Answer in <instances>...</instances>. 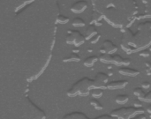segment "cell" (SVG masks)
Segmentation results:
<instances>
[{
    "mask_svg": "<svg viewBox=\"0 0 151 119\" xmlns=\"http://www.w3.org/2000/svg\"><path fill=\"white\" fill-rule=\"evenodd\" d=\"M103 47L106 50V52L108 53H113L117 50V47L115 45H113V43L110 41H105L103 43Z\"/></svg>",
    "mask_w": 151,
    "mask_h": 119,
    "instance_id": "cell-5",
    "label": "cell"
},
{
    "mask_svg": "<svg viewBox=\"0 0 151 119\" xmlns=\"http://www.w3.org/2000/svg\"><path fill=\"white\" fill-rule=\"evenodd\" d=\"M90 104H91V105H92L95 109H98V110H101V109H103V105L100 103V101H98L95 98L90 100Z\"/></svg>",
    "mask_w": 151,
    "mask_h": 119,
    "instance_id": "cell-10",
    "label": "cell"
},
{
    "mask_svg": "<svg viewBox=\"0 0 151 119\" xmlns=\"http://www.w3.org/2000/svg\"><path fill=\"white\" fill-rule=\"evenodd\" d=\"M112 56H113V62H114V63H116L117 65H120V64H122V62H123V58H122L120 56H118V55H113Z\"/></svg>",
    "mask_w": 151,
    "mask_h": 119,
    "instance_id": "cell-14",
    "label": "cell"
},
{
    "mask_svg": "<svg viewBox=\"0 0 151 119\" xmlns=\"http://www.w3.org/2000/svg\"><path fill=\"white\" fill-rule=\"evenodd\" d=\"M79 60H80V56L77 54H74V53L73 54H71L69 56L64 58V62H72V61L78 62Z\"/></svg>",
    "mask_w": 151,
    "mask_h": 119,
    "instance_id": "cell-9",
    "label": "cell"
},
{
    "mask_svg": "<svg viewBox=\"0 0 151 119\" xmlns=\"http://www.w3.org/2000/svg\"><path fill=\"white\" fill-rule=\"evenodd\" d=\"M135 118H141V119H142V118H146V116H145V114H140V115H137L135 116Z\"/></svg>",
    "mask_w": 151,
    "mask_h": 119,
    "instance_id": "cell-21",
    "label": "cell"
},
{
    "mask_svg": "<svg viewBox=\"0 0 151 119\" xmlns=\"http://www.w3.org/2000/svg\"><path fill=\"white\" fill-rule=\"evenodd\" d=\"M65 118H88L87 116L85 114H82V113H72L70 115H67L65 116Z\"/></svg>",
    "mask_w": 151,
    "mask_h": 119,
    "instance_id": "cell-12",
    "label": "cell"
},
{
    "mask_svg": "<svg viewBox=\"0 0 151 119\" xmlns=\"http://www.w3.org/2000/svg\"><path fill=\"white\" fill-rule=\"evenodd\" d=\"M97 118H99V119H105V118H111V116H109V115H103V116H97Z\"/></svg>",
    "mask_w": 151,
    "mask_h": 119,
    "instance_id": "cell-19",
    "label": "cell"
},
{
    "mask_svg": "<svg viewBox=\"0 0 151 119\" xmlns=\"http://www.w3.org/2000/svg\"><path fill=\"white\" fill-rule=\"evenodd\" d=\"M149 50H150V51H151V47H150V48H149Z\"/></svg>",
    "mask_w": 151,
    "mask_h": 119,
    "instance_id": "cell-23",
    "label": "cell"
},
{
    "mask_svg": "<svg viewBox=\"0 0 151 119\" xmlns=\"http://www.w3.org/2000/svg\"><path fill=\"white\" fill-rule=\"evenodd\" d=\"M149 117H150V118H151V114H150V116H149Z\"/></svg>",
    "mask_w": 151,
    "mask_h": 119,
    "instance_id": "cell-24",
    "label": "cell"
},
{
    "mask_svg": "<svg viewBox=\"0 0 151 119\" xmlns=\"http://www.w3.org/2000/svg\"><path fill=\"white\" fill-rule=\"evenodd\" d=\"M141 86L142 88L148 89V88H149V86H150V83H149L148 81H142L141 84Z\"/></svg>",
    "mask_w": 151,
    "mask_h": 119,
    "instance_id": "cell-16",
    "label": "cell"
},
{
    "mask_svg": "<svg viewBox=\"0 0 151 119\" xmlns=\"http://www.w3.org/2000/svg\"><path fill=\"white\" fill-rule=\"evenodd\" d=\"M147 111H148L149 114H151V104H149V105L147 107Z\"/></svg>",
    "mask_w": 151,
    "mask_h": 119,
    "instance_id": "cell-22",
    "label": "cell"
},
{
    "mask_svg": "<svg viewBox=\"0 0 151 119\" xmlns=\"http://www.w3.org/2000/svg\"><path fill=\"white\" fill-rule=\"evenodd\" d=\"M136 110H138V109H135L133 107H129V108H121L118 109H114L112 112V116H129L133 113H134Z\"/></svg>",
    "mask_w": 151,
    "mask_h": 119,
    "instance_id": "cell-1",
    "label": "cell"
},
{
    "mask_svg": "<svg viewBox=\"0 0 151 119\" xmlns=\"http://www.w3.org/2000/svg\"><path fill=\"white\" fill-rule=\"evenodd\" d=\"M128 99L129 98L127 95H118L115 98V101L118 104H125L126 102H127Z\"/></svg>",
    "mask_w": 151,
    "mask_h": 119,
    "instance_id": "cell-7",
    "label": "cell"
},
{
    "mask_svg": "<svg viewBox=\"0 0 151 119\" xmlns=\"http://www.w3.org/2000/svg\"><path fill=\"white\" fill-rule=\"evenodd\" d=\"M73 25L74 26V27H83V26H85V21L82 20L81 18H79V17H77V18H74L73 19Z\"/></svg>",
    "mask_w": 151,
    "mask_h": 119,
    "instance_id": "cell-13",
    "label": "cell"
},
{
    "mask_svg": "<svg viewBox=\"0 0 151 119\" xmlns=\"http://www.w3.org/2000/svg\"><path fill=\"white\" fill-rule=\"evenodd\" d=\"M130 63H131V59H129V58H124L123 59V62H122V64L124 65H130Z\"/></svg>",
    "mask_w": 151,
    "mask_h": 119,
    "instance_id": "cell-18",
    "label": "cell"
},
{
    "mask_svg": "<svg viewBox=\"0 0 151 119\" xmlns=\"http://www.w3.org/2000/svg\"><path fill=\"white\" fill-rule=\"evenodd\" d=\"M134 105L137 106V107H141L142 104H141V102L140 101H134Z\"/></svg>",
    "mask_w": 151,
    "mask_h": 119,
    "instance_id": "cell-20",
    "label": "cell"
},
{
    "mask_svg": "<svg viewBox=\"0 0 151 119\" xmlns=\"http://www.w3.org/2000/svg\"><path fill=\"white\" fill-rule=\"evenodd\" d=\"M97 60H98V57L97 56H88L85 59L84 65L86 66H92Z\"/></svg>",
    "mask_w": 151,
    "mask_h": 119,
    "instance_id": "cell-6",
    "label": "cell"
},
{
    "mask_svg": "<svg viewBox=\"0 0 151 119\" xmlns=\"http://www.w3.org/2000/svg\"><path fill=\"white\" fill-rule=\"evenodd\" d=\"M88 7V4L86 1H79V2H76L75 4H73V5L71 7V10L75 12V13H80L83 11H85V9Z\"/></svg>",
    "mask_w": 151,
    "mask_h": 119,
    "instance_id": "cell-3",
    "label": "cell"
},
{
    "mask_svg": "<svg viewBox=\"0 0 151 119\" xmlns=\"http://www.w3.org/2000/svg\"><path fill=\"white\" fill-rule=\"evenodd\" d=\"M90 94H91V95L94 98H99V97H101L103 95V89H100V87H95V88L92 89Z\"/></svg>",
    "mask_w": 151,
    "mask_h": 119,
    "instance_id": "cell-8",
    "label": "cell"
},
{
    "mask_svg": "<svg viewBox=\"0 0 151 119\" xmlns=\"http://www.w3.org/2000/svg\"><path fill=\"white\" fill-rule=\"evenodd\" d=\"M68 18L67 17H65V16H59L58 17V21L59 22V23H66V22H68Z\"/></svg>",
    "mask_w": 151,
    "mask_h": 119,
    "instance_id": "cell-15",
    "label": "cell"
},
{
    "mask_svg": "<svg viewBox=\"0 0 151 119\" xmlns=\"http://www.w3.org/2000/svg\"><path fill=\"white\" fill-rule=\"evenodd\" d=\"M127 80H114L111 82H107L106 87L109 89H118V88H123L127 85Z\"/></svg>",
    "mask_w": 151,
    "mask_h": 119,
    "instance_id": "cell-2",
    "label": "cell"
},
{
    "mask_svg": "<svg viewBox=\"0 0 151 119\" xmlns=\"http://www.w3.org/2000/svg\"><path fill=\"white\" fill-rule=\"evenodd\" d=\"M118 71L119 73L123 74V75L125 76H131V77H134V76H137L138 74L140 73V71L138 70H135V69H132V68H127V67H124V68H119L118 69Z\"/></svg>",
    "mask_w": 151,
    "mask_h": 119,
    "instance_id": "cell-4",
    "label": "cell"
},
{
    "mask_svg": "<svg viewBox=\"0 0 151 119\" xmlns=\"http://www.w3.org/2000/svg\"><path fill=\"white\" fill-rule=\"evenodd\" d=\"M133 94L138 97V98H145V93H144V91H143V89H142V87L141 88V87H136V88H134V90H133Z\"/></svg>",
    "mask_w": 151,
    "mask_h": 119,
    "instance_id": "cell-11",
    "label": "cell"
},
{
    "mask_svg": "<svg viewBox=\"0 0 151 119\" xmlns=\"http://www.w3.org/2000/svg\"><path fill=\"white\" fill-rule=\"evenodd\" d=\"M149 50H142L141 52H140V56H145V57H147V56H149Z\"/></svg>",
    "mask_w": 151,
    "mask_h": 119,
    "instance_id": "cell-17",
    "label": "cell"
}]
</instances>
